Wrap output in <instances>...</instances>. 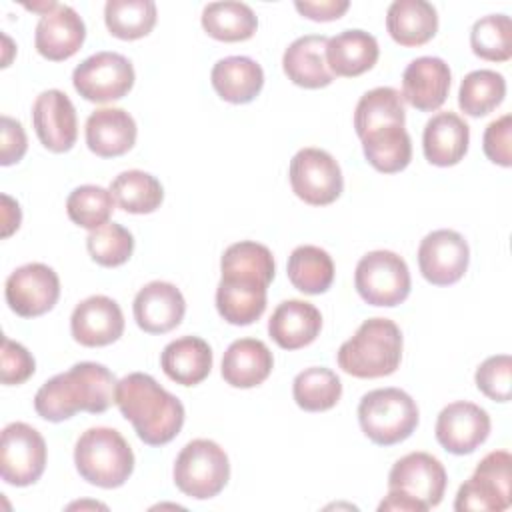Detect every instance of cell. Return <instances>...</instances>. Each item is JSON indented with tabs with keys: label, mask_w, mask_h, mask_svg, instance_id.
<instances>
[{
	"label": "cell",
	"mask_w": 512,
	"mask_h": 512,
	"mask_svg": "<svg viewBox=\"0 0 512 512\" xmlns=\"http://www.w3.org/2000/svg\"><path fill=\"white\" fill-rule=\"evenodd\" d=\"M222 278L216 288L218 314L234 326L256 322L266 310V290L276 264L268 246L242 240L230 244L220 258Z\"/></svg>",
	"instance_id": "6da1fadb"
},
{
	"label": "cell",
	"mask_w": 512,
	"mask_h": 512,
	"mask_svg": "<svg viewBox=\"0 0 512 512\" xmlns=\"http://www.w3.org/2000/svg\"><path fill=\"white\" fill-rule=\"evenodd\" d=\"M116 384L118 380L104 364L78 362L38 388L34 410L48 422L68 420L76 412L102 414L114 404Z\"/></svg>",
	"instance_id": "7a4b0ae2"
},
{
	"label": "cell",
	"mask_w": 512,
	"mask_h": 512,
	"mask_svg": "<svg viewBox=\"0 0 512 512\" xmlns=\"http://www.w3.org/2000/svg\"><path fill=\"white\" fill-rule=\"evenodd\" d=\"M114 404L148 446L168 444L184 426V404L144 372L118 380Z\"/></svg>",
	"instance_id": "3957f363"
},
{
	"label": "cell",
	"mask_w": 512,
	"mask_h": 512,
	"mask_svg": "<svg viewBox=\"0 0 512 512\" xmlns=\"http://www.w3.org/2000/svg\"><path fill=\"white\" fill-rule=\"evenodd\" d=\"M336 360L354 378L390 376L402 360V332L390 318H368L338 348Z\"/></svg>",
	"instance_id": "277c9868"
},
{
	"label": "cell",
	"mask_w": 512,
	"mask_h": 512,
	"mask_svg": "<svg viewBox=\"0 0 512 512\" xmlns=\"http://www.w3.org/2000/svg\"><path fill=\"white\" fill-rule=\"evenodd\" d=\"M74 464L88 484L118 488L134 472V452L116 428L96 426L76 440Z\"/></svg>",
	"instance_id": "5b68a950"
},
{
	"label": "cell",
	"mask_w": 512,
	"mask_h": 512,
	"mask_svg": "<svg viewBox=\"0 0 512 512\" xmlns=\"http://www.w3.org/2000/svg\"><path fill=\"white\" fill-rule=\"evenodd\" d=\"M418 420L416 402L400 388L370 390L358 404L360 428L378 446L404 442L416 430Z\"/></svg>",
	"instance_id": "8992f818"
},
{
	"label": "cell",
	"mask_w": 512,
	"mask_h": 512,
	"mask_svg": "<svg viewBox=\"0 0 512 512\" xmlns=\"http://www.w3.org/2000/svg\"><path fill=\"white\" fill-rule=\"evenodd\" d=\"M176 488L196 500L218 496L230 478V462L220 444L208 438L188 442L174 462Z\"/></svg>",
	"instance_id": "52a82bcc"
},
{
	"label": "cell",
	"mask_w": 512,
	"mask_h": 512,
	"mask_svg": "<svg viewBox=\"0 0 512 512\" xmlns=\"http://www.w3.org/2000/svg\"><path fill=\"white\" fill-rule=\"evenodd\" d=\"M354 286L366 304L392 308L408 298L412 280L402 256L390 250H372L358 260Z\"/></svg>",
	"instance_id": "ba28073f"
},
{
	"label": "cell",
	"mask_w": 512,
	"mask_h": 512,
	"mask_svg": "<svg viewBox=\"0 0 512 512\" xmlns=\"http://www.w3.org/2000/svg\"><path fill=\"white\" fill-rule=\"evenodd\" d=\"M510 466L512 456L506 450H494L486 454L474 474L458 488L454 510H478V512H502L512 504L510 490Z\"/></svg>",
	"instance_id": "9c48e42d"
},
{
	"label": "cell",
	"mask_w": 512,
	"mask_h": 512,
	"mask_svg": "<svg viewBox=\"0 0 512 512\" xmlns=\"http://www.w3.org/2000/svg\"><path fill=\"white\" fill-rule=\"evenodd\" d=\"M132 62L118 52H96L82 60L72 72L76 92L96 104L124 98L134 86Z\"/></svg>",
	"instance_id": "30bf717a"
},
{
	"label": "cell",
	"mask_w": 512,
	"mask_h": 512,
	"mask_svg": "<svg viewBox=\"0 0 512 512\" xmlns=\"http://www.w3.org/2000/svg\"><path fill=\"white\" fill-rule=\"evenodd\" d=\"M292 192L310 206H328L344 190L340 164L320 148H302L290 160Z\"/></svg>",
	"instance_id": "8fae6325"
},
{
	"label": "cell",
	"mask_w": 512,
	"mask_h": 512,
	"mask_svg": "<svg viewBox=\"0 0 512 512\" xmlns=\"http://www.w3.org/2000/svg\"><path fill=\"white\" fill-rule=\"evenodd\" d=\"M46 442L26 422H12L2 430L0 474L10 486H30L44 474Z\"/></svg>",
	"instance_id": "7c38bea8"
},
{
	"label": "cell",
	"mask_w": 512,
	"mask_h": 512,
	"mask_svg": "<svg viewBox=\"0 0 512 512\" xmlns=\"http://www.w3.org/2000/svg\"><path fill=\"white\" fill-rule=\"evenodd\" d=\"M4 296L12 312L22 318H36L50 312L58 302L60 278L50 266L30 262L6 278Z\"/></svg>",
	"instance_id": "4fadbf2b"
},
{
	"label": "cell",
	"mask_w": 512,
	"mask_h": 512,
	"mask_svg": "<svg viewBox=\"0 0 512 512\" xmlns=\"http://www.w3.org/2000/svg\"><path fill=\"white\" fill-rule=\"evenodd\" d=\"M446 470L428 452H410L394 462L388 474V490H396L420 502L426 510L442 502L446 490Z\"/></svg>",
	"instance_id": "5bb4252c"
},
{
	"label": "cell",
	"mask_w": 512,
	"mask_h": 512,
	"mask_svg": "<svg viewBox=\"0 0 512 512\" xmlns=\"http://www.w3.org/2000/svg\"><path fill=\"white\" fill-rule=\"evenodd\" d=\"M470 262V248L456 230L440 228L426 234L418 246V268L434 286H450L458 282Z\"/></svg>",
	"instance_id": "9a60e30c"
},
{
	"label": "cell",
	"mask_w": 512,
	"mask_h": 512,
	"mask_svg": "<svg viewBox=\"0 0 512 512\" xmlns=\"http://www.w3.org/2000/svg\"><path fill=\"white\" fill-rule=\"evenodd\" d=\"M490 416L474 402L458 400L444 406L436 418L438 444L456 456L474 452L490 434Z\"/></svg>",
	"instance_id": "2e32d148"
},
{
	"label": "cell",
	"mask_w": 512,
	"mask_h": 512,
	"mask_svg": "<svg viewBox=\"0 0 512 512\" xmlns=\"http://www.w3.org/2000/svg\"><path fill=\"white\" fill-rule=\"evenodd\" d=\"M32 126L44 148L56 154L68 152L78 138V120L72 100L62 90H44L34 100Z\"/></svg>",
	"instance_id": "e0dca14e"
},
{
	"label": "cell",
	"mask_w": 512,
	"mask_h": 512,
	"mask_svg": "<svg viewBox=\"0 0 512 512\" xmlns=\"http://www.w3.org/2000/svg\"><path fill=\"white\" fill-rule=\"evenodd\" d=\"M70 332L82 346H108L122 336L124 314L116 300L96 294L76 304L70 316Z\"/></svg>",
	"instance_id": "ac0fdd59"
},
{
	"label": "cell",
	"mask_w": 512,
	"mask_h": 512,
	"mask_svg": "<svg viewBox=\"0 0 512 512\" xmlns=\"http://www.w3.org/2000/svg\"><path fill=\"white\" fill-rule=\"evenodd\" d=\"M86 38L84 20L68 4H58L54 10L40 16L34 32L38 54L52 62H62L74 56Z\"/></svg>",
	"instance_id": "d6986e66"
},
{
	"label": "cell",
	"mask_w": 512,
	"mask_h": 512,
	"mask_svg": "<svg viewBox=\"0 0 512 512\" xmlns=\"http://www.w3.org/2000/svg\"><path fill=\"white\" fill-rule=\"evenodd\" d=\"M132 312L140 330L148 334H166L182 322L186 302L174 284L154 280L138 290Z\"/></svg>",
	"instance_id": "ffe728a7"
},
{
	"label": "cell",
	"mask_w": 512,
	"mask_h": 512,
	"mask_svg": "<svg viewBox=\"0 0 512 512\" xmlns=\"http://www.w3.org/2000/svg\"><path fill=\"white\" fill-rule=\"evenodd\" d=\"M452 74L438 56L414 58L402 74V98L420 112L438 110L448 96Z\"/></svg>",
	"instance_id": "44dd1931"
},
{
	"label": "cell",
	"mask_w": 512,
	"mask_h": 512,
	"mask_svg": "<svg viewBox=\"0 0 512 512\" xmlns=\"http://www.w3.org/2000/svg\"><path fill=\"white\" fill-rule=\"evenodd\" d=\"M326 44L324 34H306L296 38L282 56V68L290 82L302 88H324L332 84L334 74L326 64Z\"/></svg>",
	"instance_id": "7402d4cb"
},
{
	"label": "cell",
	"mask_w": 512,
	"mask_h": 512,
	"mask_svg": "<svg viewBox=\"0 0 512 512\" xmlns=\"http://www.w3.org/2000/svg\"><path fill=\"white\" fill-rule=\"evenodd\" d=\"M322 328L320 310L306 300H284L268 320L270 338L284 350H298L316 340Z\"/></svg>",
	"instance_id": "603a6c76"
},
{
	"label": "cell",
	"mask_w": 512,
	"mask_h": 512,
	"mask_svg": "<svg viewBox=\"0 0 512 512\" xmlns=\"http://www.w3.org/2000/svg\"><path fill=\"white\" fill-rule=\"evenodd\" d=\"M86 144L100 158L126 154L136 142V122L124 108H98L86 120Z\"/></svg>",
	"instance_id": "cb8c5ba5"
},
{
	"label": "cell",
	"mask_w": 512,
	"mask_h": 512,
	"mask_svg": "<svg viewBox=\"0 0 512 512\" xmlns=\"http://www.w3.org/2000/svg\"><path fill=\"white\" fill-rule=\"evenodd\" d=\"M470 144V128L456 112H438L432 116L422 134V150L430 164L434 166H454L458 164Z\"/></svg>",
	"instance_id": "d4e9b609"
},
{
	"label": "cell",
	"mask_w": 512,
	"mask_h": 512,
	"mask_svg": "<svg viewBox=\"0 0 512 512\" xmlns=\"http://www.w3.org/2000/svg\"><path fill=\"white\" fill-rule=\"evenodd\" d=\"M274 368L270 348L256 338L234 340L222 358V378L234 388H254L262 384Z\"/></svg>",
	"instance_id": "484cf974"
},
{
	"label": "cell",
	"mask_w": 512,
	"mask_h": 512,
	"mask_svg": "<svg viewBox=\"0 0 512 512\" xmlns=\"http://www.w3.org/2000/svg\"><path fill=\"white\" fill-rule=\"evenodd\" d=\"M210 82L222 100L248 104L264 86V70L248 56H226L212 66Z\"/></svg>",
	"instance_id": "4316f807"
},
{
	"label": "cell",
	"mask_w": 512,
	"mask_h": 512,
	"mask_svg": "<svg viewBox=\"0 0 512 512\" xmlns=\"http://www.w3.org/2000/svg\"><path fill=\"white\" fill-rule=\"evenodd\" d=\"M386 30L400 46H422L438 32V12L426 0H394L386 12Z\"/></svg>",
	"instance_id": "83f0119b"
},
{
	"label": "cell",
	"mask_w": 512,
	"mask_h": 512,
	"mask_svg": "<svg viewBox=\"0 0 512 512\" xmlns=\"http://www.w3.org/2000/svg\"><path fill=\"white\" fill-rule=\"evenodd\" d=\"M164 374L182 386H196L212 370V348L198 336H182L164 346L160 354Z\"/></svg>",
	"instance_id": "f1b7e54d"
},
{
	"label": "cell",
	"mask_w": 512,
	"mask_h": 512,
	"mask_svg": "<svg viewBox=\"0 0 512 512\" xmlns=\"http://www.w3.org/2000/svg\"><path fill=\"white\" fill-rule=\"evenodd\" d=\"M380 56L378 42L364 30H344L326 44V64L334 76L354 78L368 72Z\"/></svg>",
	"instance_id": "f546056e"
},
{
	"label": "cell",
	"mask_w": 512,
	"mask_h": 512,
	"mask_svg": "<svg viewBox=\"0 0 512 512\" xmlns=\"http://www.w3.org/2000/svg\"><path fill=\"white\" fill-rule=\"evenodd\" d=\"M364 156L372 168L384 174L404 170L412 160V142L404 126L376 128L360 138Z\"/></svg>",
	"instance_id": "4dcf8cb0"
},
{
	"label": "cell",
	"mask_w": 512,
	"mask_h": 512,
	"mask_svg": "<svg viewBox=\"0 0 512 512\" xmlns=\"http://www.w3.org/2000/svg\"><path fill=\"white\" fill-rule=\"evenodd\" d=\"M202 28L220 42H242L254 36L258 18L244 2H210L202 10Z\"/></svg>",
	"instance_id": "1f68e13d"
},
{
	"label": "cell",
	"mask_w": 512,
	"mask_h": 512,
	"mask_svg": "<svg viewBox=\"0 0 512 512\" xmlns=\"http://www.w3.org/2000/svg\"><path fill=\"white\" fill-rule=\"evenodd\" d=\"M404 122V98L396 88L390 86H378L364 92L354 110V130L358 138L382 126H404Z\"/></svg>",
	"instance_id": "d6a6232c"
},
{
	"label": "cell",
	"mask_w": 512,
	"mask_h": 512,
	"mask_svg": "<svg viewBox=\"0 0 512 512\" xmlns=\"http://www.w3.org/2000/svg\"><path fill=\"white\" fill-rule=\"evenodd\" d=\"M286 274L296 290L304 294H322L334 282V262L324 248L304 244L292 250Z\"/></svg>",
	"instance_id": "836d02e7"
},
{
	"label": "cell",
	"mask_w": 512,
	"mask_h": 512,
	"mask_svg": "<svg viewBox=\"0 0 512 512\" xmlns=\"http://www.w3.org/2000/svg\"><path fill=\"white\" fill-rule=\"evenodd\" d=\"M116 204L130 214H150L160 208L164 188L160 180L144 170H124L110 182Z\"/></svg>",
	"instance_id": "e575fe53"
},
{
	"label": "cell",
	"mask_w": 512,
	"mask_h": 512,
	"mask_svg": "<svg viewBox=\"0 0 512 512\" xmlns=\"http://www.w3.org/2000/svg\"><path fill=\"white\" fill-rule=\"evenodd\" d=\"M294 402L306 412H324L338 404L342 382L330 368L312 366L296 374L292 382Z\"/></svg>",
	"instance_id": "d590c367"
},
{
	"label": "cell",
	"mask_w": 512,
	"mask_h": 512,
	"mask_svg": "<svg viewBox=\"0 0 512 512\" xmlns=\"http://www.w3.org/2000/svg\"><path fill=\"white\" fill-rule=\"evenodd\" d=\"M506 96V80L496 70H472L464 76L458 90V106L468 116H486L502 104Z\"/></svg>",
	"instance_id": "8d00e7d4"
},
{
	"label": "cell",
	"mask_w": 512,
	"mask_h": 512,
	"mask_svg": "<svg viewBox=\"0 0 512 512\" xmlns=\"http://www.w3.org/2000/svg\"><path fill=\"white\" fill-rule=\"evenodd\" d=\"M104 22L108 32L120 40L144 38L156 24V4L152 0H108Z\"/></svg>",
	"instance_id": "74e56055"
},
{
	"label": "cell",
	"mask_w": 512,
	"mask_h": 512,
	"mask_svg": "<svg viewBox=\"0 0 512 512\" xmlns=\"http://www.w3.org/2000/svg\"><path fill=\"white\" fill-rule=\"evenodd\" d=\"M472 52L490 62H506L512 56V20L506 14H488L470 30Z\"/></svg>",
	"instance_id": "f35d334b"
},
{
	"label": "cell",
	"mask_w": 512,
	"mask_h": 512,
	"mask_svg": "<svg viewBox=\"0 0 512 512\" xmlns=\"http://www.w3.org/2000/svg\"><path fill=\"white\" fill-rule=\"evenodd\" d=\"M114 202L116 200L110 190L96 184H84L68 194L66 212L76 226L96 230L110 220Z\"/></svg>",
	"instance_id": "ab89813d"
},
{
	"label": "cell",
	"mask_w": 512,
	"mask_h": 512,
	"mask_svg": "<svg viewBox=\"0 0 512 512\" xmlns=\"http://www.w3.org/2000/svg\"><path fill=\"white\" fill-rule=\"evenodd\" d=\"M86 248L96 264L116 268L130 260L134 252V236L122 224L106 222L104 226L90 230L86 236Z\"/></svg>",
	"instance_id": "60d3db41"
},
{
	"label": "cell",
	"mask_w": 512,
	"mask_h": 512,
	"mask_svg": "<svg viewBox=\"0 0 512 512\" xmlns=\"http://www.w3.org/2000/svg\"><path fill=\"white\" fill-rule=\"evenodd\" d=\"M510 374L512 358L508 354H496L486 358L474 374L478 390L494 402L510 400Z\"/></svg>",
	"instance_id": "b9f144b4"
},
{
	"label": "cell",
	"mask_w": 512,
	"mask_h": 512,
	"mask_svg": "<svg viewBox=\"0 0 512 512\" xmlns=\"http://www.w3.org/2000/svg\"><path fill=\"white\" fill-rule=\"evenodd\" d=\"M36 370L34 356L18 342L10 340L8 336L2 338V352H0V378L6 386L24 384Z\"/></svg>",
	"instance_id": "7bdbcfd3"
},
{
	"label": "cell",
	"mask_w": 512,
	"mask_h": 512,
	"mask_svg": "<svg viewBox=\"0 0 512 512\" xmlns=\"http://www.w3.org/2000/svg\"><path fill=\"white\" fill-rule=\"evenodd\" d=\"M482 148L490 162L498 166H512V116L504 114L492 120L482 136Z\"/></svg>",
	"instance_id": "ee69618b"
},
{
	"label": "cell",
	"mask_w": 512,
	"mask_h": 512,
	"mask_svg": "<svg viewBox=\"0 0 512 512\" xmlns=\"http://www.w3.org/2000/svg\"><path fill=\"white\" fill-rule=\"evenodd\" d=\"M28 140L22 124L10 116H2V140H0V164L12 166L26 154Z\"/></svg>",
	"instance_id": "f6af8a7d"
},
{
	"label": "cell",
	"mask_w": 512,
	"mask_h": 512,
	"mask_svg": "<svg viewBox=\"0 0 512 512\" xmlns=\"http://www.w3.org/2000/svg\"><path fill=\"white\" fill-rule=\"evenodd\" d=\"M294 8L310 20L330 22V20H338L350 8V2L348 0H296Z\"/></svg>",
	"instance_id": "bcb514c9"
},
{
	"label": "cell",
	"mask_w": 512,
	"mask_h": 512,
	"mask_svg": "<svg viewBox=\"0 0 512 512\" xmlns=\"http://www.w3.org/2000/svg\"><path fill=\"white\" fill-rule=\"evenodd\" d=\"M378 510L380 512H384V510H394V512H398V510L400 512H426V508L420 502H416L414 498H410L406 494H400L396 490H388V496L380 502Z\"/></svg>",
	"instance_id": "7dc6e473"
},
{
	"label": "cell",
	"mask_w": 512,
	"mask_h": 512,
	"mask_svg": "<svg viewBox=\"0 0 512 512\" xmlns=\"http://www.w3.org/2000/svg\"><path fill=\"white\" fill-rule=\"evenodd\" d=\"M20 220H22V214H20L18 202H14L8 194H2V224H4L2 236L8 238L14 230H18Z\"/></svg>",
	"instance_id": "c3c4849f"
}]
</instances>
